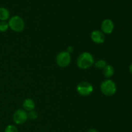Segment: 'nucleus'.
<instances>
[{"instance_id":"nucleus-6","label":"nucleus","mask_w":132,"mask_h":132,"mask_svg":"<svg viewBox=\"0 0 132 132\" xmlns=\"http://www.w3.org/2000/svg\"><path fill=\"white\" fill-rule=\"evenodd\" d=\"M28 119V113L24 110L19 109L13 115V121L16 125H23Z\"/></svg>"},{"instance_id":"nucleus-2","label":"nucleus","mask_w":132,"mask_h":132,"mask_svg":"<svg viewBox=\"0 0 132 132\" xmlns=\"http://www.w3.org/2000/svg\"><path fill=\"white\" fill-rule=\"evenodd\" d=\"M101 92L106 96H112L116 94L117 86L116 83L111 79H106L102 82L100 86Z\"/></svg>"},{"instance_id":"nucleus-3","label":"nucleus","mask_w":132,"mask_h":132,"mask_svg":"<svg viewBox=\"0 0 132 132\" xmlns=\"http://www.w3.org/2000/svg\"><path fill=\"white\" fill-rule=\"evenodd\" d=\"M9 28L15 32H21L24 28V21L19 15L12 17L9 21Z\"/></svg>"},{"instance_id":"nucleus-16","label":"nucleus","mask_w":132,"mask_h":132,"mask_svg":"<svg viewBox=\"0 0 132 132\" xmlns=\"http://www.w3.org/2000/svg\"><path fill=\"white\" fill-rule=\"evenodd\" d=\"M87 132H99V131H98L95 128H90L88 130Z\"/></svg>"},{"instance_id":"nucleus-11","label":"nucleus","mask_w":132,"mask_h":132,"mask_svg":"<svg viewBox=\"0 0 132 132\" xmlns=\"http://www.w3.org/2000/svg\"><path fill=\"white\" fill-rule=\"evenodd\" d=\"M10 18V12L6 8H0V20L1 21H6Z\"/></svg>"},{"instance_id":"nucleus-18","label":"nucleus","mask_w":132,"mask_h":132,"mask_svg":"<svg viewBox=\"0 0 132 132\" xmlns=\"http://www.w3.org/2000/svg\"><path fill=\"white\" fill-rule=\"evenodd\" d=\"M129 70H130V73H131V74H132V64H131V65L130 66V68H129Z\"/></svg>"},{"instance_id":"nucleus-9","label":"nucleus","mask_w":132,"mask_h":132,"mask_svg":"<svg viewBox=\"0 0 132 132\" xmlns=\"http://www.w3.org/2000/svg\"><path fill=\"white\" fill-rule=\"evenodd\" d=\"M35 106H36V104H35L34 101L29 98L26 99L23 103V107L26 112L27 111L29 112L30 111L34 110Z\"/></svg>"},{"instance_id":"nucleus-12","label":"nucleus","mask_w":132,"mask_h":132,"mask_svg":"<svg viewBox=\"0 0 132 132\" xmlns=\"http://www.w3.org/2000/svg\"><path fill=\"white\" fill-rule=\"evenodd\" d=\"M95 64V68H97V69L102 70L107 65L106 62L104 60V59H99L97 61H96L95 63H94Z\"/></svg>"},{"instance_id":"nucleus-13","label":"nucleus","mask_w":132,"mask_h":132,"mask_svg":"<svg viewBox=\"0 0 132 132\" xmlns=\"http://www.w3.org/2000/svg\"><path fill=\"white\" fill-rule=\"evenodd\" d=\"M9 28V23L6 21H0V32H5Z\"/></svg>"},{"instance_id":"nucleus-7","label":"nucleus","mask_w":132,"mask_h":132,"mask_svg":"<svg viewBox=\"0 0 132 132\" xmlns=\"http://www.w3.org/2000/svg\"><path fill=\"white\" fill-rule=\"evenodd\" d=\"M114 29V24L113 22L110 19H106L101 23V30L104 34L112 33Z\"/></svg>"},{"instance_id":"nucleus-17","label":"nucleus","mask_w":132,"mask_h":132,"mask_svg":"<svg viewBox=\"0 0 132 132\" xmlns=\"http://www.w3.org/2000/svg\"><path fill=\"white\" fill-rule=\"evenodd\" d=\"M67 52H68V53L72 52H73V48H72V46H69V47L68 48V50H67Z\"/></svg>"},{"instance_id":"nucleus-4","label":"nucleus","mask_w":132,"mask_h":132,"mask_svg":"<svg viewBox=\"0 0 132 132\" xmlns=\"http://www.w3.org/2000/svg\"><path fill=\"white\" fill-rule=\"evenodd\" d=\"M71 63L70 54L67 51L59 52L56 56V63L61 68L68 67Z\"/></svg>"},{"instance_id":"nucleus-8","label":"nucleus","mask_w":132,"mask_h":132,"mask_svg":"<svg viewBox=\"0 0 132 132\" xmlns=\"http://www.w3.org/2000/svg\"><path fill=\"white\" fill-rule=\"evenodd\" d=\"M91 39L95 43L102 44L105 41V36L101 30H94L91 34Z\"/></svg>"},{"instance_id":"nucleus-5","label":"nucleus","mask_w":132,"mask_h":132,"mask_svg":"<svg viewBox=\"0 0 132 132\" xmlns=\"http://www.w3.org/2000/svg\"><path fill=\"white\" fill-rule=\"evenodd\" d=\"M94 91V87L90 82L83 81L77 85V92L79 95L82 96H87L91 94Z\"/></svg>"},{"instance_id":"nucleus-10","label":"nucleus","mask_w":132,"mask_h":132,"mask_svg":"<svg viewBox=\"0 0 132 132\" xmlns=\"http://www.w3.org/2000/svg\"><path fill=\"white\" fill-rule=\"evenodd\" d=\"M114 68L110 64H107L105 67L103 69V74H104V77L108 79H109L110 78L112 77L114 74Z\"/></svg>"},{"instance_id":"nucleus-1","label":"nucleus","mask_w":132,"mask_h":132,"mask_svg":"<svg viewBox=\"0 0 132 132\" xmlns=\"http://www.w3.org/2000/svg\"><path fill=\"white\" fill-rule=\"evenodd\" d=\"M94 58L89 52H83L79 55L77 60V65L79 68L86 70L90 68L94 64Z\"/></svg>"},{"instance_id":"nucleus-15","label":"nucleus","mask_w":132,"mask_h":132,"mask_svg":"<svg viewBox=\"0 0 132 132\" xmlns=\"http://www.w3.org/2000/svg\"><path fill=\"white\" fill-rule=\"evenodd\" d=\"M38 117V113L36 111L32 110L30 111L28 113V119H30L31 120H35Z\"/></svg>"},{"instance_id":"nucleus-14","label":"nucleus","mask_w":132,"mask_h":132,"mask_svg":"<svg viewBox=\"0 0 132 132\" xmlns=\"http://www.w3.org/2000/svg\"><path fill=\"white\" fill-rule=\"evenodd\" d=\"M4 132H19V131H18V129L17 128L16 126L12 125H8V126L5 128Z\"/></svg>"}]
</instances>
